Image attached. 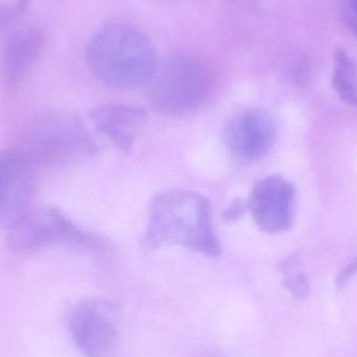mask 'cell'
I'll use <instances>...</instances> for the list:
<instances>
[{"label":"cell","mask_w":357,"mask_h":357,"mask_svg":"<svg viewBox=\"0 0 357 357\" xmlns=\"http://www.w3.org/2000/svg\"><path fill=\"white\" fill-rule=\"evenodd\" d=\"M93 235L77 226L59 208H31L8 228V247L14 253H29L50 245H91Z\"/></svg>","instance_id":"cell-5"},{"label":"cell","mask_w":357,"mask_h":357,"mask_svg":"<svg viewBox=\"0 0 357 357\" xmlns=\"http://www.w3.org/2000/svg\"><path fill=\"white\" fill-rule=\"evenodd\" d=\"M247 210V203L241 199H235L222 212V218L226 222H237Z\"/></svg>","instance_id":"cell-15"},{"label":"cell","mask_w":357,"mask_h":357,"mask_svg":"<svg viewBox=\"0 0 357 357\" xmlns=\"http://www.w3.org/2000/svg\"><path fill=\"white\" fill-rule=\"evenodd\" d=\"M333 86L346 104L357 108V61L343 48L335 52Z\"/></svg>","instance_id":"cell-12"},{"label":"cell","mask_w":357,"mask_h":357,"mask_svg":"<svg viewBox=\"0 0 357 357\" xmlns=\"http://www.w3.org/2000/svg\"><path fill=\"white\" fill-rule=\"evenodd\" d=\"M29 1H31V0H18L16 4L17 12H24L25 8H26V6H29Z\"/></svg>","instance_id":"cell-17"},{"label":"cell","mask_w":357,"mask_h":357,"mask_svg":"<svg viewBox=\"0 0 357 357\" xmlns=\"http://www.w3.org/2000/svg\"><path fill=\"white\" fill-rule=\"evenodd\" d=\"M144 248L177 245L210 258L222 247L212 224L211 204L195 191L172 189L158 193L149 205Z\"/></svg>","instance_id":"cell-1"},{"label":"cell","mask_w":357,"mask_h":357,"mask_svg":"<svg viewBox=\"0 0 357 357\" xmlns=\"http://www.w3.org/2000/svg\"><path fill=\"white\" fill-rule=\"evenodd\" d=\"M342 14L346 25L357 37V0H343Z\"/></svg>","instance_id":"cell-14"},{"label":"cell","mask_w":357,"mask_h":357,"mask_svg":"<svg viewBox=\"0 0 357 357\" xmlns=\"http://www.w3.org/2000/svg\"><path fill=\"white\" fill-rule=\"evenodd\" d=\"M275 138L274 119L262 109H245L235 113L222 129V142L227 152L241 165L261 160L270 152Z\"/></svg>","instance_id":"cell-7"},{"label":"cell","mask_w":357,"mask_h":357,"mask_svg":"<svg viewBox=\"0 0 357 357\" xmlns=\"http://www.w3.org/2000/svg\"><path fill=\"white\" fill-rule=\"evenodd\" d=\"M294 270L285 273L287 278L283 281V285L298 298H304L310 294V283L305 275L302 273H295Z\"/></svg>","instance_id":"cell-13"},{"label":"cell","mask_w":357,"mask_h":357,"mask_svg":"<svg viewBox=\"0 0 357 357\" xmlns=\"http://www.w3.org/2000/svg\"><path fill=\"white\" fill-rule=\"evenodd\" d=\"M90 119L96 131L115 148L130 152L148 126L149 115L140 107L112 104L94 108Z\"/></svg>","instance_id":"cell-10"},{"label":"cell","mask_w":357,"mask_h":357,"mask_svg":"<svg viewBox=\"0 0 357 357\" xmlns=\"http://www.w3.org/2000/svg\"><path fill=\"white\" fill-rule=\"evenodd\" d=\"M247 209L258 228L268 234H279L293 227L296 216L294 185L279 175L268 176L254 185Z\"/></svg>","instance_id":"cell-9"},{"label":"cell","mask_w":357,"mask_h":357,"mask_svg":"<svg viewBox=\"0 0 357 357\" xmlns=\"http://www.w3.org/2000/svg\"><path fill=\"white\" fill-rule=\"evenodd\" d=\"M86 61L100 83L121 90L146 86L159 64L152 40L126 23L100 27L88 44Z\"/></svg>","instance_id":"cell-2"},{"label":"cell","mask_w":357,"mask_h":357,"mask_svg":"<svg viewBox=\"0 0 357 357\" xmlns=\"http://www.w3.org/2000/svg\"><path fill=\"white\" fill-rule=\"evenodd\" d=\"M45 36L40 29H27L13 35L0 59V81L8 89L17 87L41 56Z\"/></svg>","instance_id":"cell-11"},{"label":"cell","mask_w":357,"mask_h":357,"mask_svg":"<svg viewBox=\"0 0 357 357\" xmlns=\"http://www.w3.org/2000/svg\"><path fill=\"white\" fill-rule=\"evenodd\" d=\"M357 272V257L354 258L345 268L341 271L337 278V285L339 289H343L354 275Z\"/></svg>","instance_id":"cell-16"},{"label":"cell","mask_w":357,"mask_h":357,"mask_svg":"<svg viewBox=\"0 0 357 357\" xmlns=\"http://www.w3.org/2000/svg\"><path fill=\"white\" fill-rule=\"evenodd\" d=\"M17 149L36 165H60L96 152V140L87 126L75 115L52 112L33 119Z\"/></svg>","instance_id":"cell-3"},{"label":"cell","mask_w":357,"mask_h":357,"mask_svg":"<svg viewBox=\"0 0 357 357\" xmlns=\"http://www.w3.org/2000/svg\"><path fill=\"white\" fill-rule=\"evenodd\" d=\"M69 325L77 348L86 357H112L119 349L115 310L104 300L79 302L73 308Z\"/></svg>","instance_id":"cell-6"},{"label":"cell","mask_w":357,"mask_h":357,"mask_svg":"<svg viewBox=\"0 0 357 357\" xmlns=\"http://www.w3.org/2000/svg\"><path fill=\"white\" fill-rule=\"evenodd\" d=\"M37 167L19 150L0 153V227L10 228L31 209Z\"/></svg>","instance_id":"cell-8"},{"label":"cell","mask_w":357,"mask_h":357,"mask_svg":"<svg viewBox=\"0 0 357 357\" xmlns=\"http://www.w3.org/2000/svg\"><path fill=\"white\" fill-rule=\"evenodd\" d=\"M152 108L167 115H187L199 110L211 89L207 67L190 56H178L158 64L146 85Z\"/></svg>","instance_id":"cell-4"},{"label":"cell","mask_w":357,"mask_h":357,"mask_svg":"<svg viewBox=\"0 0 357 357\" xmlns=\"http://www.w3.org/2000/svg\"><path fill=\"white\" fill-rule=\"evenodd\" d=\"M203 357H220V356H215V354H206V356H204Z\"/></svg>","instance_id":"cell-18"}]
</instances>
